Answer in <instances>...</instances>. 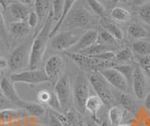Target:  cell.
Returning a JSON list of instances; mask_svg holds the SVG:
<instances>
[{"mask_svg": "<svg viewBox=\"0 0 150 126\" xmlns=\"http://www.w3.org/2000/svg\"><path fill=\"white\" fill-rule=\"evenodd\" d=\"M54 22L53 12H50L48 17L46 18L45 23L42 26L41 30L38 33V35L34 38L31 44L30 50V58H29V65L31 70H34L38 67V65L43 58L48 41L50 40V33L52 30V24Z\"/></svg>", "mask_w": 150, "mask_h": 126, "instance_id": "6da1fadb", "label": "cell"}, {"mask_svg": "<svg viewBox=\"0 0 150 126\" xmlns=\"http://www.w3.org/2000/svg\"><path fill=\"white\" fill-rule=\"evenodd\" d=\"M88 82L90 83L96 95L102 100L104 105L114 104L115 101V95L112 90V86L107 82L98 72H90L88 74Z\"/></svg>", "mask_w": 150, "mask_h": 126, "instance_id": "7a4b0ae2", "label": "cell"}, {"mask_svg": "<svg viewBox=\"0 0 150 126\" xmlns=\"http://www.w3.org/2000/svg\"><path fill=\"white\" fill-rule=\"evenodd\" d=\"M88 79L83 73H79L75 77L72 88V98L74 108L82 115L86 113V103L90 96Z\"/></svg>", "mask_w": 150, "mask_h": 126, "instance_id": "3957f363", "label": "cell"}, {"mask_svg": "<svg viewBox=\"0 0 150 126\" xmlns=\"http://www.w3.org/2000/svg\"><path fill=\"white\" fill-rule=\"evenodd\" d=\"M94 23V17L83 8H76L70 11L65 19V26L71 29H84L90 27Z\"/></svg>", "mask_w": 150, "mask_h": 126, "instance_id": "277c9868", "label": "cell"}, {"mask_svg": "<svg viewBox=\"0 0 150 126\" xmlns=\"http://www.w3.org/2000/svg\"><path fill=\"white\" fill-rule=\"evenodd\" d=\"M81 36L77 29L61 31L50 39L51 48L54 51H58V52L69 50L77 43Z\"/></svg>", "mask_w": 150, "mask_h": 126, "instance_id": "5b68a950", "label": "cell"}, {"mask_svg": "<svg viewBox=\"0 0 150 126\" xmlns=\"http://www.w3.org/2000/svg\"><path fill=\"white\" fill-rule=\"evenodd\" d=\"M31 44L29 41L23 43L14 49L8 60V67L13 72H18L26 65H29Z\"/></svg>", "mask_w": 150, "mask_h": 126, "instance_id": "8992f818", "label": "cell"}, {"mask_svg": "<svg viewBox=\"0 0 150 126\" xmlns=\"http://www.w3.org/2000/svg\"><path fill=\"white\" fill-rule=\"evenodd\" d=\"M11 80L13 83H25L29 85L50 82L44 70H26V71L17 72L11 75Z\"/></svg>", "mask_w": 150, "mask_h": 126, "instance_id": "52a82bcc", "label": "cell"}, {"mask_svg": "<svg viewBox=\"0 0 150 126\" xmlns=\"http://www.w3.org/2000/svg\"><path fill=\"white\" fill-rule=\"evenodd\" d=\"M54 93L58 98L63 111L67 112L69 110L71 101V87L68 74L61 76L59 80L54 84Z\"/></svg>", "mask_w": 150, "mask_h": 126, "instance_id": "ba28073f", "label": "cell"}, {"mask_svg": "<svg viewBox=\"0 0 150 126\" xmlns=\"http://www.w3.org/2000/svg\"><path fill=\"white\" fill-rule=\"evenodd\" d=\"M65 61L59 55H53L47 59L45 63L44 71L49 78V81L53 84L57 82L65 68Z\"/></svg>", "mask_w": 150, "mask_h": 126, "instance_id": "9c48e42d", "label": "cell"}, {"mask_svg": "<svg viewBox=\"0 0 150 126\" xmlns=\"http://www.w3.org/2000/svg\"><path fill=\"white\" fill-rule=\"evenodd\" d=\"M104 77L110 85L121 92H127L129 88V82L122 73L115 68L103 69L98 72Z\"/></svg>", "mask_w": 150, "mask_h": 126, "instance_id": "30bf717a", "label": "cell"}, {"mask_svg": "<svg viewBox=\"0 0 150 126\" xmlns=\"http://www.w3.org/2000/svg\"><path fill=\"white\" fill-rule=\"evenodd\" d=\"M0 90H2L4 95L7 97V99L11 103L12 105H16L19 108L23 109V106L25 105L26 101H23L21 99L20 96L18 95V93L14 88L13 82L9 78L4 76L1 79L0 82Z\"/></svg>", "mask_w": 150, "mask_h": 126, "instance_id": "8fae6325", "label": "cell"}, {"mask_svg": "<svg viewBox=\"0 0 150 126\" xmlns=\"http://www.w3.org/2000/svg\"><path fill=\"white\" fill-rule=\"evenodd\" d=\"M131 84H132V88H133L135 96L140 100L144 99L145 95L148 93L147 92V82H146V78H145V75L142 68H140L139 66L134 68Z\"/></svg>", "mask_w": 150, "mask_h": 126, "instance_id": "7c38bea8", "label": "cell"}, {"mask_svg": "<svg viewBox=\"0 0 150 126\" xmlns=\"http://www.w3.org/2000/svg\"><path fill=\"white\" fill-rule=\"evenodd\" d=\"M98 30L97 29H88L83 32L81 38L79 39L77 43L69 50L70 53H79L81 51L90 47L93 44L98 43Z\"/></svg>", "mask_w": 150, "mask_h": 126, "instance_id": "4fadbf2b", "label": "cell"}, {"mask_svg": "<svg viewBox=\"0 0 150 126\" xmlns=\"http://www.w3.org/2000/svg\"><path fill=\"white\" fill-rule=\"evenodd\" d=\"M6 11H8L9 15L12 17V19L14 20L13 22L27 21L28 15L31 11L26 5L17 1L8 3Z\"/></svg>", "mask_w": 150, "mask_h": 126, "instance_id": "5bb4252c", "label": "cell"}, {"mask_svg": "<svg viewBox=\"0 0 150 126\" xmlns=\"http://www.w3.org/2000/svg\"><path fill=\"white\" fill-rule=\"evenodd\" d=\"M103 105H104V103L98 95H90L86 103V111L89 112L92 115L94 120H96L97 122H98L97 120V114L101 109Z\"/></svg>", "mask_w": 150, "mask_h": 126, "instance_id": "9a60e30c", "label": "cell"}, {"mask_svg": "<svg viewBox=\"0 0 150 126\" xmlns=\"http://www.w3.org/2000/svg\"><path fill=\"white\" fill-rule=\"evenodd\" d=\"M77 0H65L64 2V6H63V11H62V15H61L60 19L56 22L55 26L52 28L51 30V33H50V39L52 38V37H54L56 33L58 32L59 28L61 26H62V25L64 24L65 22V19L66 17L68 16V14L69 13V11L72 10V8L74 6L75 2H76Z\"/></svg>", "mask_w": 150, "mask_h": 126, "instance_id": "2e32d148", "label": "cell"}, {"mask_svg": "<svg viewBox=\"0 0 150 126\" xmlns=\"http://www.w3.org/2000/svg\"><path fill=\"white\" fill-rule=\"evenodd\" d=\"M126 114V110L121 106H112L108 112V120L111 126H118L122 124Z\"/></svg>", "mask_w": 150, "mask_h": 126, "instance_id": "e0dca14e", "label": "cell"}, {"mask_svg": "<svg viewBox=\"0 0 150 126\" xmlns=\"http://www.w3.org/2000/svg\"><path fill=\"white\" fill-rule=\"evenodd\" d=\"M8 29L11 33L16 37H25L31 30V27L28 26L26 21L20 22H11L8 26Z\"/></svg>", "mask_w": 150, "mask_h": 126, "instance_id": "ac0fdd59", "label": "cell"}, {"mask_svg": "<svg viewBox=\"0 0 150 126\" xmlns=\"http://www.w3.org/2000/svg\"><path fill=\"white\" fill-rule=\"evenodd\" d=\"M34 11L37 13L40 20L47 18L50 14V12L52 11V4L50 0H34Z\"/></svg>", "mask_w": 150, "mask_h": 126, "instance_id": "d6986e66", "label": "cell"}, {"mask_svg": "<svg viewBox=\"0 0 150 126\" xmlns=\"http://www.w3.org/2000/svg\"><path fill=\"white\" fill-rule=\"evenodd\" d=\"M115 47L112 46H108L100 43H97L95 44H93L90 47H88L86 49H84L81 52H79V54H82L84 56H88V57H96L98 55H100L107 51H115Z\"/></svg>", "mask_w": 150, "mask_h": 126, "instance_id": "ffe728a7", "label": "cell"}, {"mask_svg": "<svg viewBox=\"0 0 150 126\" xmlns=\"http://www.w3.org/2000/svg\"><path fill=\"white\" fill-rule=\"evenodd\" d=\"M128 34L135 40H144L147 38L149 33L145 27L140 24H131L128 27Z\"/></svg>", "mask_w": 150, "mask_h": 126, "instance_id": "44dd1931", "label": "cell"}, {"mask_svg": "<svg viewBox=\"0 0 150 126\" xmlns=\"http://www.w3.org/2000/svg\"><path fill=\"white\" fill-rule=\"evenodd\" d=\"M132 50L138 57H147L150 56V43L147 41L138 40L132 44Z\"/></svg>", "mask_w": 150, "mask_h": 126, "instance_id": "7402d4cb", "label": "cell"}, {"mask_svg": "<svg viewBox=\"0 0 150 126\" xmlns=\"http://www.w3.org/2000/svg\"><path fill=\"white\" fill-rule=\"evenodd\" d=\"M115 100L118 101L121 107H123L126 111H130V112L135 111L136 102L129 94H126V92L120 91V93L118 94V98H116Z\"/></svg>", "mask_w": 150, "mask_h": 126, "instance_id": "603a6c76", "label": "cell"}, {"mask_svg": "<svg viewBox=\"0 0 150 126\" xmlns=\"http://www.w3.org/2000/svg\"><path fill=\"white\" fill-rule=\"evenodd\" d=\"M134 60L133 51L129 47L121 49L117 54H115V60L117 64H129Z\"/></svg>", "mask_w": 150, "mask_h": 126, "instance_id": "cb8c5ba5", "label": "cell"}, {"mask_svg": "<svg viewBox=\"0 0 150 126\" xmlns=\"http://www.w3.org/2000/svg\"><path fill=\"white\" fill-rule=\"evenodd\" d=\"M66 120L69 126H84V122L82 118V114L76 109H69L66 112Z\"/></svg>", "mask_w": 150, "mask_h": 126, "instance_id": "d4e9b609", "label": "cell"}, {"mask_svg": "<svg viewBox=\"0 0 150 126\" xmlns=\"http://www.w3.org/2000/svg\"><path fill=\"white\" fill-rule=\"evenodd\" d=\"M102 25H103V28L109 32L117 41H122L124 40L125 37L124 32L117 25L114 24L112 22H103Z\"/></svg>", "mask_w": 150, "mask_h": 126, "instance_id": "484cf974", "label": "cell"}, {"mask_svg": "<svg viewBox=\"0 0 150 126\" xmlns=\"http://www.w3.org/2000/svg\"><path fill=\"white\" fill-rule=\"evenodd\" d=\"M22 113L20 111L15 109H5L0 111V124L11 122L13 120H16L21 118Z\"/></svg>", "mask_w": 150, "mask_h": 126, "instance_id": "4316f807", "label": "cell"}, {"mask_svg": "<svg viewBox=\"0 0 150 126\" xmlns=\"http://www.w3.org/2000/svg\"><path fill=\"white\" fill-rule=\"evenodd\" d=\"M23 110H25L28 114L33 117H42L46 113L45 108L40 104L31 103V102H26Z\"/></svg>", "mask_w": 150, "mask_h": 126, "instance_id": "83f0119b", "label": "cell"}, {"mask_svg": "<svg viewBox=\"0 0 150 126\" xmlns=\"http://www.w3.org/2000/svg\"><path fill=\"white\" fill-rule=\"evenodd\" d=\"M111 17L119 22H127L130 19V12L121 7H115L111 11Z\"/></svg>", "mask_w": 150, "mask_h": 126, "instance_id": "f1b7e54d", "label": "cell"}, {"mask_svg": "<svg viewBox=\"0 0 150 126\" xmlns=\"http://www.w3.org/2000/svg\"><path fill=\"white\" fill-rule=\"evenodd\" d=\"M98 43H103L108 46H112V47H116L118 45L119 41H117L114 37H112L109 32L105 30L104 28L101 29L100 31H98Z\"/></svg>", "mask_w": 150, "mask_h": 126, "instance_id": "f546056e", "label": "cell"}, {"mask_svg": "<svg viewBox=\"0 0 150 126\" xmlns=\"http://www.w3.org/2000/svg\"><path fill=\"white\" fill-rule=\"evenodd\" d=\"M120 73H122L128 80V82H131L132 80V75L134 72V67L129 64H116V66L114 67Z\"/></svg>", "mask_w": 150, "mask_h": 126, "instance_id": "4dcf8cb0", "label": "cell"}, {"mask_svg": "<svg viewBox=\"0 0 150 126\" xmlns=\"http://www.w3.org/2000/svg\"><path fill=\"white\" fill-rule=\"evenodd\" d=\"M87 3L96 15L100 16V18H104L106 16L105 7L98 0H87Z\"/></svg>", "mask_w": 150, "mask_h": 126, "instance_id": "1f68e13d", "label": "cell"}, {"mask_svg": "<svg viewBox=\"0 0 150 126\" xmlns=\"http://www.w3.org/2000/svg\"><path fill=\"white\" fill-rule=\"evenodd\" d=\"M65 0H53L52 2V12H53L54 21L57 22L63 11V6H64Z\"/></svg>", "mask_w": 150, "mask_h": 126, "instance_id": "d6a6232c", "label": "cell"}, {"mask_svg": "<svg viewBox=\"0 0 150 126\" xmlns=\"http://www.w3.org/2000/svg\"><path fill=\"white\" fill-rule=\"evenodd\" d=\"M64 115L57 112H50L49 114V125L50 126H64L63 122Z\"/></svg>", "mask_w": 150, "mask_h": 126, "instance_id": "836d02e7", "label": "cell"}, {"mask_svg": "<svg viewBox=\"0 0 150 126\" xmlns=\"http://www.w3.org/2000/svg\"><path fill=\"white\" fill-rule=\"evenodd\" d=\"M47 105H48L52 109H53L54 112H57V113H62L63 112V109H62V106H61V104L58 100L57 96L56 94L54 92H51V97L47 103Z\"/></svg>", "mask_w": 150, "mask_h": 126, "instance_id": "e575fe53", "label": "cell"}, {"mask_svg": "<svg viewBox=\"0 0 150 126\" xmlns=\"http://www.w3.org/2000/svg\"><path fill=\"white\" fill-rule=\"evenodd\" d=\"M138 13L142 20L150 25V4H144V5L141 6Z\"/></svg>", "mask_w": 150, "mask_h": 126, "instance_id": "d590c367", "label": "cell"}, {"mask_svg": "<svg viewBox=\"0 0 150 126\" xmlns=\"http://www.w3.org/2000/svg\"><path fill=\"white\" fill-rule=\"evenodd\" d=\"M139 63L141 67L147 74V76L150 78V56L147 57H139Z\"/></svg>", "mask_w": 150, "mask_h": 126, "instance_id": "8d00e7d4", "label": "cell"}, {"mask_svg": "<svg viewBox=\"0 0 150 126\" xmlns=\"http://www.w3.org/2000/svg\"><path fill=\"white\" fill-rule=\"evenodd\" d=\"M39 17H38L37 13L34 11H31L29 15H28V18H27V24L28 26H29L31 28H35V27L38 26V24H39Z\"/></svg>", "mask_w": 150, "mask_h": 126, "instance_id": "74e56055", "label": "cell"}, {"mask_svg": "<svg viewBox=\"0 0 150 126\" xmlns=\"http://www.w3.org/2000/svg\"><path fill=\"white\" fill-rule=\"evenodd\" d=\"M11 107H12V104L7 99V97L4 95L2 90H0V110L11 109Z\"/></svg>", "mask_w": 150, "mask_h": 126, "instance_id": "f35d334b", "label": "cell"}, {"mask_svg": "<svg viewBox=\"0 0 150 126\" xmlns=\"http://www.w3.org/2000/svg\"><path fill=\"white\" fill-rule=\"evenodd\" d=\"M51 97V92L48 90H40L38 93V99L40 104H47Z\"/></svg>", "mask_w": 150, "mask_h": 126, "instance_id": "ab89813d", "label": "cell"}, {"mask_svg": "<svg viewBox=\"0 0 150 126\" xmlns=\"http://www.w3.org/2000/svg\"><path fill=\"white\" fill-rule=\"evenodd\" d=\"M7 31L6 28V23H5V19H4V16L2 14V12L0 11V33L1 34H5Z\"/></svg>", "mask_w": 150, "mask_h": 126, "instance_id": "60d3db41", "label": "cell"}, {"mask_svg": "<svg viewBox=\"0 0 150 126\" xmlns=\"http://www.w3.org/2000/svg\"><path fill=\"white\" fill-rule=\"evenodd\" d=\"M144 107L146 110L150 111V91L144 97Z\"/></svg>", "mask_w": 150, "mask_h": 126, "instance_id": "b9f144b4", "label": "cell"}, {"mask_svg": "<svg viewBox=\"0 0 150 126\" xmlns=\"http://www.w3.org/2000/svg\"><path fill=\"white\" fill-rule=\"evenodd\" d=\"M148 0H132V3L135 6H143L144 4H146Z\"/></svg>", "mask_w": 150, "mask_h": 126, "instance_id": "7bdbcfd3", "label": "cell"}, {"mask_svg": "<svg viewBox=\"0 0 150 126\" xmlns=\"http://www.w3.org/2000/svg\"><path fill=\"white\" fill-rule=\"evenodd\" d=\"M8 0H0V6H1V8L3 9L4 11L7 10L8 8Z\"/></svg>", "mask_w": 150, "mask_h": 126, "instance_id": "ee69618b", "label": "cell"}, {"mask_svg": "<svg viewBox=\"0 0 150 126\" xmlns=\"http://www.w3.org/2000/svg\"><path fill=\"white\" fill-rule=\"evenodd\" d=\"M15 1L20 2L22 4H25V5H26V6H30L33 3V0H15Z\"/></svg>", "mask_w": 150, "mask_h": 126, "instance_id": "f6af8a7d", "label": "cell"}, {"mask_svg": "<svg viewBox=\"0 0 150 126\" xmlns=\"http://www.w3.org/2000/svg\"><path fill=\"white\" fill-rule=\"evenodd\" d=\"M86 126H100V124H98V122H97V121H88Z\"/></svg>", "mask_w": 150, "mask_h": 126, "instance_id": "bcb514c9", "label": "cell"}, {"mask_svg": "<svg viewBox=\"0 0 150 126\" xmlns=\"http://www.w3.org/2000/svg\"><path fill=\"white\" fill-rule=\"evenodd\" d=\"M100 126H111V124L108 122L107 120H104V121H102V122L100 124Z\"/></svg>", "mask_w": 150, "mask_h": 126, "instance_id": "7dc6e473", "label": "cell"}, {"mask_svg": "<svg viewBox=\"0 0 150 126\" xmlns=\"http://www.w3.org/2000/svg\"><path fill=\"white\" fill-rule=\"evenodd\" d=\"M63 122H64V126H69V124L67 123V120H66L65 116H64V118H63Z\"/></svg>", "mask_w": 150, "mask_h": 126, "instance_id": "c3c4849f", "label": "cell"}, {"mask_svg": "<svg viewBox=\"0 0 150 126\" xmlns=\"http://www.w3.org/2000/svg\"><path fill=\"white\" fill-rule=\"evenodd\" d=\"M118 126H133L132 124H128V123H126V124H120Z\"/></svg>", "mask_w": 150, "mask_h": 126, "instance_id": "681fc988", "label": "cell"}, {"mask_svg": "<svg viewBox=\"0 0 150 126\" xmlns=\"http://www.w3.org/2000/svg\"><path fill=\"white\" fill-rule=\"evenodd\" d=\"M115 1H121V2H125L127 0H115Z\"/></svg>", "mask_w": 150, "mask_h": 126, "instance_id": "f907efd6", "label": "cell"}, {"mask_svg": "<svg viewBox=\"0 0 150 126\" xmlns=\"http://www.w3.org/2000/svg\"><path fill=\"white\" fill-rule=\"evenodd\" d=\"M148 126H150V120H149V124H148Z\"/></svg>", "mask_w": 150, "mask_h": 126, "instance_id": "816d5d0a", "label": "cell"}, {"mask_svg": "<svg viewBox=\"0 0 150 126\" xmlns=\"http://www.w3.org/2000/svg\"><path fill=\"white\" fill-rule=\"evenodd\" d=\"M0 70H1V68H0Z\"/></svg>", "mask_w": 150, "mask_h": 126, "instance_id": "f5cc1de1", "label": "cell"}, {"mask_svg": "<svg viewBox=\"0 0 150 126\" xmlns=\"http://www.w3.org/2000/svg\"><path fill=\"white\" fill-rule=\"evenodd\" d=\"M0 111H1V110H0Z\"/></svg>", "mask_w": 150, "mask_h": 126, "instance_id": "db71d44e", "label": "cell"}]
</instances>
